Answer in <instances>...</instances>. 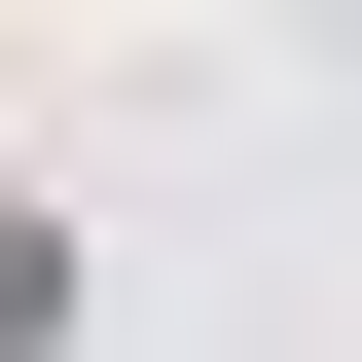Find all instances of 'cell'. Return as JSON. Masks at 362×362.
I'll use <instances>...</instances> for the list:
<instances>
[{
	"label": "cell",
	"mask_w": 362,
	"mask_h": 362,
	"mask_svg": "<svg viewBox=\"0 0 362 362\" xmlns=\"http://www.w3.org/2000/svg\"><path fill=\"white\" fill-rule=\"evenodd\" d=\"M37 326H73V218H37V181H0V362H37Z\"/></svg>",
	"instance_id": "1"
}]
</instances>
